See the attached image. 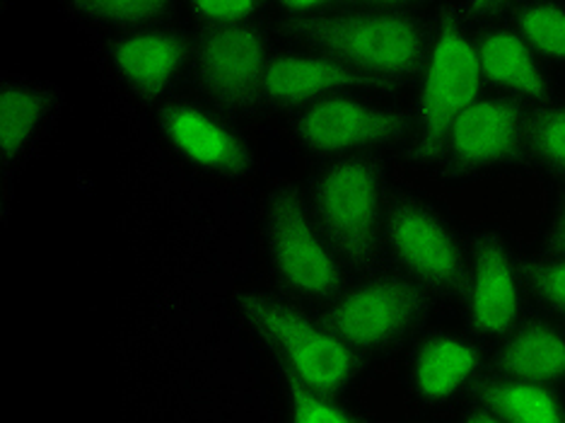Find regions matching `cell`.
Listing matches in <instances>:
<instances>
[{"label": "cell", "instance_id": "obj_1", "mask_svg": "<svg viewBox=\"0 0 565 423\" xmlns=\"http://www.w3.org/2000/svg\"><path fill=\"white\" fill-rule=\"evenodd\" d=\"M280 36L322 51L392 89L418 81L426 63L433 28L416 12L343 6L305 18L274 22Z\"/></svg>", "mask_w": 565, "mask_h": 423}, {"label": "cell", "instance_id": "obj_2", "mask_svg": "<svg viewBox=\"0 0 565 423\" xmlns=\"http://www.w3.org/2000/svg\"><path fill=\"white\" fill-rule=\"evenodd\" d=\"M384 160L377 152L331 158L310 184V207L349 268L377 274L384 252Z\"/></svg>", "mask_w": 565, "mask_h": 423}, {"label": "cell", "instance_id": "obj_3", "mask_svg": "<svg viewBox=\"0 0 565 423\" xmlns=\"http://www.w3.org/2000/svg\"><path fill=\"white\" fill-rule=\"evenodd\" d=\"M262 233L268 266L290 298L327 305L345 290L349 264L300 189L278 187L266 197Z\"/></svg>", "mask_w": 565, "mask_h": 423}, {"label": "cell", "instance_id": "obj_4", "mask_svg": "<svg viewBox=\"0 0 565 423\" xmlns=\"http://www.w3.org/2000/svg\"><path fill=\"white\" fill-rule=\"evenodd\" d=\"M465 20L461 12L447 10L433 24L414 109V158L418 162H438L449 128L483 95L486 78L477 36L469 34Z\"/></svg>", "mask_w": 565, "mask_h": 423}, {"label": "cell", "instance_id": "obj_5", "mask_svg": "<svg viewBox=\"0 0 565 423\" xmlns=\"http://www.w3.org/2000/svg\"><path fill=\"white\" fill-rule=\"evenodd\" d=\"M143 117L158 146L191 172L225 182L256 172V150L242 121L194 89L160 99L143 109Z\"/></svg>", "mask_w": 565, "mask_h": 423}, {"label": "cell", "instance_id": "obj_6", "mask_svg": "<svg viewBox=\"0 0 565 423\" xmlns=\"http://www.w3.org/2000/svg\"><path fill=\"white\" fill-rule=\"evenodd\" d=\"M242 313L268 349L276 351L286 376L329 394H341L361 376L365 353L292 300L256 290L242 298Z\"/></svg>", "mask_w": 565, "mask_h": 423}, {"label": "cell", "instance_id": "obj_7", "mask_svg": "<svg viewBox=\"0 0 565 423\" xmlns=\"http://www.w3.org/2000/svg\"><path fill=\"white\" fill-rule=\"evenodd\" d=\"M274 40V22L196 28L186 87L239 121L254 117Z\"/></svg>", "mask_w": 565, "mask_h": 423}, {"label": "cell", "instance_id": "obj_8", "mask_svg": "<svg viewBox=\"0 0 565 423\" xmlns=\"http://www.w3.org/2000/svg\"><path fill=\"white\" fill-rule=\"evenodd\" d=\"M191 49H194V30H186L179 22L93 40L99 73L140 112L186 87Z\"/></svg>", "mask_w": 565, "mask_h": 423}, {"label": "cell", "instance_id": "obj_9", "mask_svg": "<svg viewBox=\"0 0 565 423\" xmlns=\"http://www.w3.org/2000/svg\"><path fill=\"white\" fill-rule=\"evenodd\" d=\"M384 247L408 278L435 296L465 298L469 252L443 213L414 194H394L384 213Z\"/></svg>", "mask_w": 565, "mask_h": 423}, {"label": "cell", "instance_id": "obj_10", "mask_svg": "<svg viewBox=\"0 0 565 423\" xmlns=\"http://www.w3.org/2000/svg\"><path fill=\"white\" fill-rule=\"evenodd\" d=\"M282 117L295 144L327 160L365 156L414 138V112L377 105L361 93L319 99Z\"/></svg>", "mask_w": 565, "mask_h": 423}, {"label": "cell", "instance_id": "obj_11", "mask_svg": "<svg viewBox=\"0 0 565 423\" xmlns=\"http://www.w3.org/2000/svg\"><path fill=\"white\" fill-rule=\"evenodd\" d=\"M430 303V290L414 278L372 274L341 290L319 317L353 349L367 353L399 343L428 315Z\"/></svg>", "mask_w": 565, "mask_h": 423}, {"label": "cell", "instance_id": "obj_12", "mask_svg": "<svg viewBox=\"0 0 565 423\" xmlns=\"http://www.w3.org/2000/svg\"><path fill=\"white\" fill-rule=\"evenodd\" d=\"M524 102L510 95H481L447 131L438 162L452 175H479L524 152Z\"/></svg>", "mask_w": 565, "mask_h": 423}, {"label": "cell", "instance_id": "obj_13", "mask_svg": "<svg viewBox=\"0 0 565 423\" xmlns=\"http://www.w3.org/2000/svg\"><path fill=\"white\" fill-rule=\"evenodd\" d=\"M66 109L58 85L28 73H0V170L12 182L54 136Z\"/></svg>", "mask_w": 565, "mask_h": 423}, {"label": "cell", "instance_id": "obj_14", "mask_svg": "<svg viewBox=\"0 0 565 423\" xmlns=\"http://www.w3.org/2000/svg\"><path fill=\"white\" fill-rule=\"evenodd\" d=\"M392 89L372 75L355 71L315 49H276L264 71L259 105L271 112H292L312 102L349 93Z\"/></svg>", "mask_w": 565, "mask_h": 423}, {"label": "cell", "instance_id": "obj_15", "mask_svg": "<svg viewBox=\"0 0 565 423\" xmlns=\"http://www.w3.org/2000/svg\"><path fill=\"white\" fill-rule=\"evenodd\" d=\"M467 322L473 337L503 339L522 319L524 276L510 247L493 233L473 240L465 290Z\"/></svg>", "mask_w": 565, "mask_h": 423}, {"label": "cell", "instance_id": "obj_16", "mask_svg": "<svg viewBox=\"0 0 565 423\" xmlns=\"http://www.w3.org/2000/svg\"><path fill=\"white\" fill-rule=\"evenodd\" d=\"M483 366L479 343L455 331H430L408 356V382L418 400L443 404L467 390Z\"/></svg>", "mask_w": 565, "mask_h": 423}, {"label": "cell", "instance_id": "obj_17", "mask_svg": "<svg viewBox=\"0 0 565 423\" xmlns=\"http://www.w3.org/2000/svg\"><path fill=\"white\" fill-rule=\"evenodd\" d=\"M479 63L486 85L522 102H544L548 81L534 51L515 28H488L477 34Z\"/></svg>", "mask_w": 565, "mask_h": 423}, {"label": "cell", "instance_id": "obj_18", "mask_svg": "<svg viewBox=\"0 0 565 423\" xmlns=\"http://www.w3.org/2000/svg\"><path fill=\"white\" fill-rule=\"evenodd\" d=\"M495 366L500 376L556 388L565 382V329L544 319L518 325L503 337Z\"/></svg>", "mask_w": 565, "mask_h": 423}, {"label": "cell", "instance_id": "obj_19", "mask_svg": "<svg viewBox=\"0 0 565 423\" xmlns=\"http://www.w3.org/2000/svg\"><path fill=\"white\" fill-rule=\"evenodd\" d=\"M61 15L89 40L179 22L182 0H58Z\"/></svg>", "mask_w": 565, "mask_h": 423}, {"label": "cell", "instance_id": "obj_20", "mask_svg": "<svg viewBox=\"0 0 565 423\" xmlns=\"http://www.w3.org/2000/svg\"><path fill=\"white\" fill-rule=\"evenodd\" d=\"M473 402L483 404L498 423H556L565 419V404L556 388L500 373L479 384Z\"/></svg>", "mask_w": 565, "mask_h": 423}, {"label": "cell", "instance_id": "obj_21", "mask_svg": "<svg viewBox=\"0 0 565 423\" xmlns=\"http://www.w3.org/2000/svg\"><path fill=\"white\" fill-rule=\"evenodd\" d=\"M512 28L539 59L565 63V6L556 0L522 3L512 15Z\"/></svg>", "mask_w": 565, "mask_h": 423}, {"label": "cell", "instance_id": "obj_22", "mask_svg": "<svg viewBox=\"0 0 565 423\" xmlns=\"http://www.w3.org/2000/svg\"><path fill=\"white\" fill-rule=\"evenodd\" d=\"M524 156L548 175L565 179V102L530 112Z\"/></svg>", "mask_w": 565, "mask_h": 423}, {"label": "cell", "instance_id": "obj_23", "mask_svg": "<svg viewBox=\"0 0 565 423\" xmlns=\"http://www.w3.org/2000/svg\"><path fill=\"white\" fill-rule=\"evenodd\" d=\"M182 18L196 28H221V24L271 22V0H182Z\"/></svg>", "mask_w": 565, "mask_h": 423}, {"label": "cell", "instance_id": "obj_24", "mask_svg": "<svg viewBox=\"0 0 565 423\" xmlns=\"http://www.w3.org/2000/svg\"><path fill=\"white\" fill-rule=\"evenodd\" d=\"M286 404L290 419L300 423H345L358 419L349 406L339 402V394L310 388L290 376H286Z\"/></svg>", "mask_w": 565, "mask_h": 423}, {"label": "cell", "instance_id": "obj_25", "mask_svg": "<svg viewBox=\"0 0 565 423\" xmlns=\"http://www.w3.org/2000/svg\"><path fill=\"white\" fill-rule=\"evenodd\" d=\"M520 266L524 286L534 293V298L546 310H551L565 322V254L546 252Z\"/></svg>", "mask_w": 565, "mask_h": 423}, {"label": "cell", "instance_id": "obj_26", "mask_svg": "<svg viewBox=\"0 0 565 423\" xmlns=\"http://www.w3.org/2000/svg\"><path fill=\"white\" fill-rule=\"evenodd\" d=\"M271 3H274V20L305 18V15H317V12L343 8V0H271Z\"/></svg>", "mask_w": 565, "mask_h": 423}, {"label": "cell", "instance_id": "obj_27", "mask_svg": "<svg viewBox=\"0 0 565 423\" xmlns=\"http://www.w3.org/2000/svg\"><path fill=\"white\" fill-rule=\"evenodd\" d=\"M548 252L565 254V197L558 201L554 221L548 228Z\"/></svg>", "mask_w": 565, "mask_h": 423}, {"label": "cell", "instance_id": "obj_28", "mask_svg": "<svg viewBox=\"0 0 565 423\" xmlns=\"http://www.w3.org/2000/svg\"><path fill=\"white\" fill-rule=\"evenodd\" d=\"M423 3H426V0H343V6H351V8H377V10H404V12H414V8Z\"/></svg>", "mask_w": 565, "mask_h": 423}, {"label": "cell", "instance_id": "obj_29", "mask_svg": "<svg viewBox=\"0 0 565 423\" xmlns=\"http://www.w3.org/2000/svg\"><path fill=\"white\" fill-rule=\"evenodd\" d=\"M512 0H467L465 8H461V15L465 18H488L495 15L503 8H508Z\"/></svg>", "mask_w": 565, "mask_h": 423}]
</instances>
